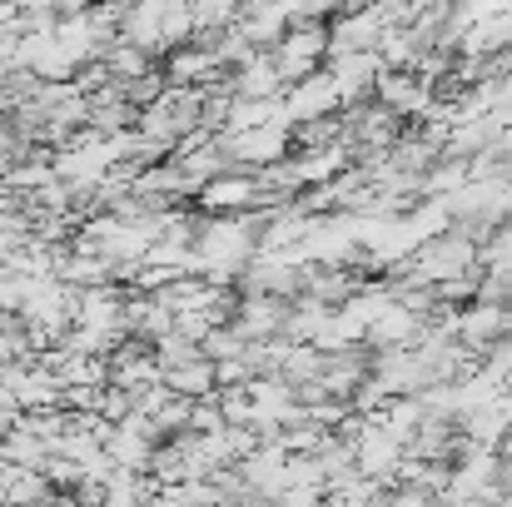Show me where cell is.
Masks as SVG:
<instances>
[{"instance_id": "8", "label": "cell", "mask_w": 512, "mask_h": 507, "mask_svg": "<svg viewBox=\"0 0 512 507\" xmlns=\"http://www.w3.org/2000/svg\"><path fill=\"white\" fill-rule=\"evenodd\" d=\"M165 5L170 0H145V5H130L125 25H120V40H130L135 50H145L150 60L165 55Z\"/></svg>"}, {"instance_id": "15", "label": "cell", "mask_w": 512, "mask_h": 507, "mask_svg": "<svg viewBox=\"0 0 512 507\" xmlns=\"http://www.w3.org/2000/svg\"><path fill=\"white\" fill-rule=\"evenodd\" d=\"M498 458H508V463H512V433H508V438H503V448H498Z\"/></svg>"}, {"instance_id": "6", "label": "cell", "mask_w": 512, "mask_h": 507, "mask_svg": "<svg viewBox=\"0 0 512 507\" xmlns=\"http://www.w3.org/2000/svg\"><path fill=\"white\" fill-rule=\"evenodd\" d=\"M329 75H334V85H339L343 105L353 110V105H363L368 95H378V80H383L388 70H383V60H378V50H373V55H343V60H329Z\"/></svg>"}, {"instance_id": "10", "label": "cell", "mask_w": 512, "mask_h": 507, "mask_svg": "<svg viewBox=\"0 0 512 507\" xmlns=\"http://www.w3.org/2000/svg\"><path fill=\"white\" fill-rule=\"evenodd\" d=\"M165 388H170V393H179V398H189V403H204V398H214V393H219L214 363H209V358H199V363L170 368V373H165Z\"/></svg>"}, {"instance_id": "7", "label": "cell", "mask_w": 512, "mask_h": 507, "mask_svg": "<svg viewBox=\"0 0 512 507\" xmlns=\"http://www.w3.org/2000/svg\"><path fill=\"white\" fill-rule=\"evenodd\" d=\"M388 115H398V120H418L428 105H433V85L413 70V75H383L378 80V95H373Z\"/></svg>"}, {"instance_id": "11", "label": "cell", "mask_w": 512, "mask_h": 507, "mask_svg": "<svg viewBox=\"0 0 512 507\" xmlns=\"http://www.w3.org/2000/svg\"><path fill=\"white\" fill-rule=\"evenodd\" d=\"M100 65H105V75L115 80V85H130V80H145L150 70H155V60L145 55V50H135L130 40H115L105 55H100Z\"/></svg>"}, {"instance_id": "2", "label": "cell", "mask_w": 512, "mask_h": 507, "mask_svg": "<svg viewBox=\"0 0 512 507\" xmlns=\"http://www.w3.org/2000/svg\"><path fill=\"white\" fill-rule=\"evenodd\" d=\"M194 204H199V214H209V219H234V214L264 209V189H259V174L229 169V174L209 179V184L194 194Z\"/></svg>"}, {"instance_id": "4", "label": "cell", "mask_w": 512, "mask_h": 507, "mask_svg": "<svg viewBox=\"0 0 512 507\" xmlns=\"http://www.w3.org/2000/svg\"><path fill=\"white\" fill-rule=\"evenodd\" d=\"M339 105H343V95H339V85H334L329 70H319V75H309V80H299V85L284 90V110H289V125H294V130H299V125L334 120Z\"/></svg>"}, {"instance_id": "9", "label": "cell", "mask_w": 512, "mask_h": 507, "mask_svg": "<svg viewBox=\"0 0 512 507\" xmlns=\"http://www.w3.org/2000/svg\"><path fill=\"white\" fill-rule=\"evenodd\" d=\"M229 90H234V100H284L289 85H284L274 55H254L249 65H239L229 75Z\"/></svg>"}, {"instance_id": "3", "label": "cell", "mask_w": 512, "mask_h": 507, "mask_svg": "<svg viewBox=\"0 0 512 507\" xmlns=\"http://www.w3.org/2000/svg\"><path fill=\"white\" fill-rule=\"evenodd\" d=\"M289 145L294 135L289 130H244V135H219V150L229 169H244V174H259V169H274L289 160Z\"/></svg>"}, {"instance_id": "1", "label": "cell", "mask_w": 512, "mask_h": 507, "mask_svg": "<svg viewBox=\"0 0 512 507\" xmlns=\"http://www.w3.org/2000/svg\"><path fill=\"white\" fill-rule=\"evenodd\" d=\"M269 55H274L284 85H299V80H309V75L324 70V60H329V25L299 20V25H289V35H284Z\"/></svg>"}, {"instance_id": "5", "label": "cell", "mask_w": 512, "mask_h": 507, "mask_svg": "<svg viewBox=\"0 0 512 507\" xmlns=\"http://www.w3.org/2000/svg\"><path fill=\"white\" fill-rule=\"evenodd\" d=\"M383 35H388V25H383L378 5L373 10H343V15H334V25H329V60L373 55L383 45Z\"/></svg>"}, {"instance_id": "12", "label": "cell", "mask_w": 512, "mask_h": 507, "mask_svg": "<svg viewBox=\"0 0 512 507\" xmlns=\"http://www.w3.org/2000/svg\"><path fill=\"white\" fill-rule=\"evenodd\" d=\"M5 463L45 473V463H50V443H45V438H35V433H25V428H15V433L5 438Z\"/></svg>"}, {"instance_id": "14", "label": "cell", "mask_w": 512, "mask_h": 507, "mask_svg": "<svg viewBox=\"0 0 512 507\" xmlns=\"http://www.w3.org/2000/svg\"><path fill=\"white\" fill-rule=\"evenodd\" d=\"M145 507H179V503H174V498H165V493H160V498H150V503H145Z\"/></svg>"}, {"instance_id": "13", "label": "cell", "mask_w": 512, "mask_h": 507, "mask_svg": "<svg viewBox=\"0 0 512 507\" xmlns=\"http://www.w3.org/2000/svg\"><path fill=\"white\" fill-rule=\"evenodd\" d=\"M130 413H135V393H125V388L105 383V388H100V403H95V418H105L110 428H120Z\"/></svg>"}]
</instances>
